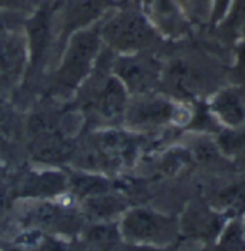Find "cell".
Wrapping results in <instances>:
<instances>
[{"label":"cell","mask_w":245,"mask_h":251,"mask_svg":"<svg viewBox=\"0 0 245 251\" xmlns=\"http://www.w3.org/2000/svg\"><path fill=\"white\" fill-rule=\"evenodd\" d=\"M241 224H243V230H244V235H245V213L244 215L241 217Z\"/></svg>","instance_id":"obj_26"},{"label":"cell","mask_w":245,"mask_h":251,"mask_svg":"<svg viewBox=\"0 0 245 251\" xmlns=\"http://www.w3.org/2000/svg\"><path fill=\"white\" fill-rule=\"evenodd\" d=\"M194 111L188 102L164 94H145L129 99L123 121L133 131H161L185 128L192 121Z\"/></svg>","instance_id":"obj_1"},{"label":"cell","mask_w":245,"mask_h":251,"mask_svg":"<svg viewBox=\"0 0 245 251\" xmlns=\"http://www.w3.org/2000/svg\"><path fill=\"white\" fill-rule=\"evenodd\" d=\"M126 202L119 195L111 194H99L94 197H88L85 201V210L91 217L95 218H109L115 214L123 211Z\"/></svg>","instance_id":"obj_17"},{"label":"cell","mask_w":245,"mask_h":251,"mask_svg":"<svg viewBox=\"0 0 245 251\" xmlns=\"http://www.w3.org/2000/svg\"><path fill=\"white\" fill-rule=\"evenodd\" d=\"M214 243V251H244L245 235L241 218L228 220L224 230Z\"/></svg>","instance_id":"obj_18"},{"label":"cell","mask_w":245,"mask_h":251,"mask_svg":"<svg viewBox=\"0 0 245 251\" xmlns=\"http://www.w3.org/2000/svg\"><path fill=\"white\" fill-rule=\"evenodd\" d=\"M162 72L164 66L156 60L139 55L119 58L115 63L116 77L135 97L155 92V88L162 85Z\"/></svg>","instance_id":"obj_5"},{"label":"cell","mask_w":245,"mask_h":251,"mask_svg":"<svg viewBox=\"0 0 245 251\" xmlns=\"http://www.w3.org/2000/svg\"><path fill=\"white\" fill-rule=\"evenodd\" d=\"M66 178L59 173H42L27 176L22 185L24 197H50L65 191Z\"/></svg>","instance_id":"obj_13"},{"label":"cell","mask_w":245,"mask_h":251,"mask_svg":"<svg viewBox=\"0 0 245 251\" xmlns=\"http://www.w3.org/2000/svg\"><path fill=\"white\" fill-rule=\"evenodd\" d=\"M50 16L48 9H42L33 16V19L27 25V32L30 39V49H32V63L33 68L38 65L39 60L42 59L50 35Z\"/></svg>","instance_id":"obj_14"},{"label":"cell","mask_w":245,"mask_h":251,"mask_svg":"<svg viewBox=\"0 0 245 251\" xmlns=\"http://www.w3.org/2000/svg\"><path fill=\"white\" fill-rule=\"evenodd\" d=\"M122 235L135 246L167 247L181 234L179 220L148 208H135L126 213L121 224Z\"/></svg>","instance_id":"obj_2"},{"label":"cell","mask_w":245,"mask_h":251,"mask_svg":"<svg viewBox=\"0 0 245 251\" xmlns=\"http://www.w3.org/2000/svg\"><path fill=\"white\" fill-rule=\"evenodd\" d=\"M27 3V0H0L1 7H22Z\"/></svg>","instance_id":"obj_23"},{"label":"cell","mask_w":245,"mask_h":251,"mask_svg":"<svg viewBox=\"0 0 245 251\" xmlns=\"http://www.w3.org/2000/svg\"><path fill=\"white\" fill-rule=\"evenodd\" d=\"M98 30H80L75 33L57 72V82L63 89H72L91 71L100 46Z\"/></svg>","instance_id":"obj_4"},{"label":"cell","mask_w":245,"mask_h":251,"mask_svg":"<svg viewBox=\"0 0 245 251\" xmlns=\"http://www.w3.org/2000/svg\"><path fill=\"white\" fill-rule=\"evenodd\" d=\"M128 94V89L118 77H108L98 97V111L100 116L109 122L123 119L129 103Z\"/></svg>","instance_id":"obj_9"},{"label":"cell","mask_w":245,"mask_h":251,"mask_svg":"<svg viewBox=\"0 0 245 251\" xmlns=\"http://www.w3.org/2000/svg\"><path fill=\"white\" fill-rule=\"evenodd\" d=\"M26 63L24 38L15 30L0 32V77L6 83L19 80Z\"/></svg>","instance_id":"obj_8"},{"label":"cell","mask_w":245,"mask_h":251,"mask_svg":"<svg viewBox=\"0 0 245 251\" xmlns=\"http://www.w3.org/2000/svg\"><path fill=\"white\" fill-rule=\"evenodd\" d=\"M228 218L215 208L205 205L188 208L179 221L181 232L199 241H215L224 230Z\"/></svg>","instance_id":"obj_7"},{"label":"cell","mask_w":245,"mask_h":251,"mask_svg":"<svg viewBox=\"0 0 245 251\" xmlns=\"http://www.w3.org/2000/svg\"><path fill=\"white\" fill-rule=\"evenodd\" d=\"M215 139L225 156L245 151V125L232 129L221 128Z\"/></svg>","instance_id":"obj_20"},{"label":"cell","mask_w":245,"mask_h":251,"mask_svg":"<svg viewBox=\"0 0 245 251\" xmlns=\"http://www.w3.org/2000/svg\"><path fill=\"white\" fill-rule=\"evenodd\" d=\"M232 83L245 86V42H243L237 49V59L234 65Z\"/></svg>","instance_id":"obj_22"},{"label":"cell","mask_w":245,"mask_h":251,"mask_svg":"<svg viewBox=\"0 0 245 251\" xmlns=\"http://www.w3.org/2000/svg\"><path fill=\"white\" fill-rule=\"evenodd\" d=\"M108 0H69L66 7V30L72 32L94 22L105 10Z\"/></svg>","instance_id":"obj_12"},{"label":"cell","mask_w":245,"mask_h":251,"mask_svg":"<svg viewBox=\"0 0 245 251\" xmlns=\"http://www.w3.org/2000/svg\"><path fill=\"white\" fill-rule=\"evenodd\" d=\"M244 251H245V250H244Z\"/></svg>","instance_id":"obj_27"},{"label":"cell","mask_w":245,"mask_h":251,"mask_svg":"<svg viewBox=\"0 0 245 251\" xmlns=\"http://www.w3.org/2000/svg\"><path fill=\"white\" fill-rule=\"evenodd\" d=\"M32 224L53 228L59 231H74L79 227L80 220L74 213H69L52 204H40L29 214Z\"/></svg>","instance_id":"obj_11"},{"label":"cell","mask_w":245,"mask_h":251,"mask_svg":"<svg viewBox=\"0 0 245 251\" xmlns=\"http://www.w3.org/2000/svg\"><path fill=\"white\" fill-rule=\"evenodd\" d=\"M228 220L241 218L245 213V182L231 185L217 197V208Z\"/></svg>","instance_id":"obj_16"},{"label":"cell","mask_w":245,"mask_h":251,"mask_svg":"<svg viewBox=\"0 0 245 251\" xmlns=\"http://www.w3.org/2000/svg\"><path fill=\"white\" fill-rule=\"evenodd\" d=\"M71 185L74 193L85 198L108 193L109 190V182L106 179L94 175H76L71 179Z\"/></svg>","instance_id":"obj_19"},{"label":"cell","mask_w":245,"mask_h":251,"mask_svg":"<svg viewBox=\"0 0 245 251\" xmlns=\"http://www.w3.org/2000/svg\"><path fill=\"white\" fill-rule=\"evenodd\" d=\"M74 144L62 135L60 132L43 134L35 136V142L32 147L33 156L42 162H62L69 159L74 154Z\"/></svg>","instance_id":"obj_10"},{"label":"cell","mask_w":245,"mask_h":251,"mask_svg":"<svg viewBox=\"0 0 245 251\" xmlns=\"http://www.w3.org/2000/svg\"><path fill=\"white\" fill-rule=\"evenodd\" d=\"M207 111L220 128H241L245 125V86L224 85L207 100Z\"/></svg>","instance_id":"obj_6"},{"label":"cell","mask_w":245,"mask_h":251,"mask_svg":"<svg viewBox=\"0 0 245 251\" xmlns=\"http://www.w3.org/2000/svg\"><path fill=\"white\" fill-rule=\"evenodd\" d=\"M116 237H118L116 228H113L111 226H98L96 228L91 230L88 240L92 246L106 247V246L112 244L116 240Z\"/></svg>","instance_id":"obj_21"},{"label":"cell","mask_w":245,"mask_h":251,"mask_svg":"<svg viewBox=\"0 0 245 251\" xmlns=\"http://www.w3.org/2000/svg\"><path fill=\"white\" fill-rule=\"evenodd\" d=\"M132 251H159L158 249H155V247H148V246H138V247H135Z\"/></svg>","instance_id":"obj_24"},{"label":"cell","mask_w":245,"mask_h":251,"mask_svg":"<svg viewBox=\"0 0 245 251\" xmlns=\"http://www.w3.org/2000/svg\"><path fill=\"white\" fill-rule=\"evenodd\" d=\"M100 38L122 52H138L151 46L155 32L147 19L136 12H121L100 29Z\"/></svg>","instance_id":"obj_3"},{"label":"cell","mask_w":245,"mask_h":251,"mask_svg":"<svg viewBox=\"0 0 245 251\" xmlns=\"http://www.w3.org/2000/svg\"><path fill=\"white\" fill-rule=\"evenodd\" d=\"M191 152L192 159L199 162H217L220 158L225 156L222 154L215 136L208 132H194L191 134L188 141L184 144Z\"/></svg>","instance_id":"obj_15"},{"label":"cell","mask_w":245,"mask_h":251,"mask_svg":"<svg viewBox=\"0 0 245 251\" xmlns=\"http://www.w3.org/2000/svg\"><path fill=\"white\" fill-rule=\"evenodd\" d=\"M4 204H6V195L3 191H0V210L4 207Z\"/></svg>","instance_id":"obj_25"}]
</instances>
